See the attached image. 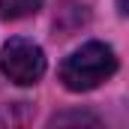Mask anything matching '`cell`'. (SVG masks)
<instances>
[{
  "label": "cell",
  "mask_w": 129,
  "mask_h": 129,
  "mask_svg": "<svg viewBox=\"0 0 129 129\" xmlns=\"http://www.w3.org/2000/svg\"><path fill=\"white\" fill-rule=\"evenodd\" d=\"M117 72V57L105 42H87L81 48H75L63 63H60V81L66 90L72 93H84L93 90L102 81H108Z\"/></svg>",
  "instance_id": "1"
},
{
  "label": "cell",
  "mask_w": 129,
  "mask_h": 129,
  "mask_svg": "<svg viewBox=\"0 0 129 129\" xmlns=\"http://www.w3.org/2000/svg\"><path fill=\"white\" fill-rule=\"evenodd\" d=\"M69 120L72 123H78V120L81 123H96V117H90V114H63V117H54L51 123H69Z\"/></svg>",
  "instance_id": "4"
},
{
  "label": "cell",
  "mask_w": 129,
  "mask_h": 129,
  "mask_svg": "<svg viewBox=\"0 0 129 129\" xmlns=\"http://www.w3.org/2000/svg\"><path fill=\"white\" fill-rule=\"evenodd\" d=\"M39 6H42V0H0V18L18 21V18L39 12Z\"/></svg>",
  "instance_id": "3"
},
{
  "label": "cell",
  "mask_w": 129,
  "mask_h": 129,
  "mask_svg": "<svg viewBox=\"0 0 129 129\" xmlns=\"http://www.w3.org/2000/svg\"><path fill=\"white\" fill-rule=\"evenodd\" d=\"M117 9H120L123 15H129V0H117Z\"/></svg>",
  "instance_id": "5"
},
{
  "label": "cell",
  "mask_w": 129,
  "mask_h": 129,
  "mask_svg": "<svg viewBox=\"0 0 129 129\" xmlns=\"http://www.w3.org/2000/svg\"><path fill=\"white\" fill-rule=\"evenodd\" d=\"M0 69L9 81H15L21 87H30L45 75V54L36 42L15 36V39L6 42V48L0 54Z\"/></svg>",
  "instance_id": "2"
}]
</instances>
